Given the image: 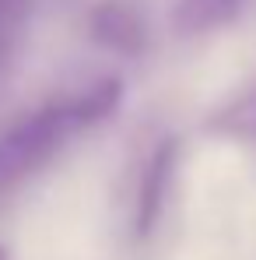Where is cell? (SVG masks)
<instances>
[{
  "instance_id": "1",
  "label": "cell",
  "mask_w": 256,
  "mask_h": 260,
  "mask_svg": "<svg viewBox=\"0 0 256 260\" xmlns=\"http://www.w3.org/2000/svg\"><path fill=\"white\" fill-rule=\"evenodd\" d=\"M120 102V81H98L85 95L46 102L0 134V193L39 173L74 134L105 120Z\"/></svg>"
},
{
  "instance_id": "2",
  "label": "cell",
  "mask_w": 256,
  "mask_h": 260,
  "mask_svg": "<svg viewBox=\"0 0 256 260\" xmlns=\"http://www.w3.org/2000/svg\"><path fill=\"white\" fill-rule=\"evenodd\" d=\"M172 169H175V144H165L151 166H148V176H144V186H140V201H137V236H151L158 218H162V201L169 193V179Z\"/></svg>"
},
{
  "instance_id": "3",
  "label": "cell",
  "mask_w": 256,
  "mask_h": 260,
  "mask_svg": "<svg viewBox=\"0 0 256 260\" xmlns=\"http://www.w3.org/2000/svg\"><path fill=\"white\" fill-rule=\"evenodd\" d=\"M242 0H179V28L182 32H211L228 25L239 14Z\"/></svg>"
},
{
  "instance_id": "4",
  "label": "cell",
  "mask_w": 256,
  "mask_h": 260,
  "mask_svg": "<svg viewBox=\"0 0 256 260\" xmlns=\"http://www.w3.org/2000/svg\"><path fill=\"white\" fill-rule=\"evenodd\" d=\"M28 11H32V0H0V53H7V46L18 39Z\"/></svg>"
},
{
  "instance_id": "5",
  "label": "cell",
  "mask_w": 256,
  "mask_h": 260,
  "mask_svg": "<svg viewBox=\"0 0 256 260\" xmlns=\"http://www.w3.org/2000/svg\"><path fill=\"white\" fill-rule=\"evenodd\" d=\"M0 260H11V253H7V250H4V246H0Z\"/></svg>"
}]
</instances>
